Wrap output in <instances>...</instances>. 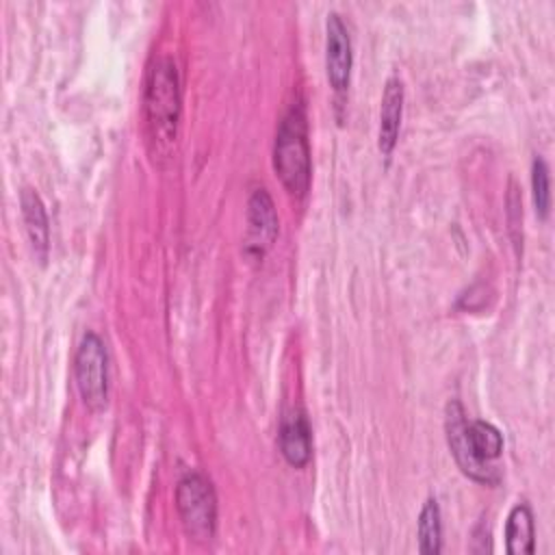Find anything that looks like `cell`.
<instances>
[{"label": "cell", "mask_w": 555, "mask_h": 555, "mask_svg": "<svg viewBox=\"0 0 555 555\" xmlns=\"http://www.w3.org/2000/svg\"><path fill=\"white\" fill-rule=\"evenodd\" d=\"M143 113L154 154H169L180 121V80L171 56H158L152 63L143 91Z\"/></svg>", "instance_id": "obj_1"}, {"label": "cell", "mask_w": 555, "mask_h": 555, "mask_svg": "<svg viewBox=\"0 0 555 555\" xmlns=\"http://www.w3.org/2000/svg\"><path fill=\"white\" fill-rule=\"evenodd\" d=\"M273 169L291 195L304 197L308 193L312 180V163L308 124L301 102L291 104L280 119L273 143Z\"/></svg>", "instance_id": "obj_2"}, {"label": "cell", "mask_w": 555, "mask_h": 555, "mask_svg": "<svg viewBox=\"0 0 555 555\" xmlns=\"http://www.w3.org/2000/svg\"><path fill=\"white\" fill-rule=\"evenodd\" d=\"M176 509L189 538L208 542L217 529V494L202 473H186L176 486Z\"/></svg>", "instance_id": "obj_3"}, {"label": "cell", "mask_w": 555, "mask_h": 555, "mask_svg": "<svg viewBox=\"0 0 555 555\" xmlns=\"http://www.w3.org/2000/svg\"><path fill=\"white\" fill-rule=\"evenodd\" d=\"M74 377L85 405L93 412L104 410L108 399V356L95 332H87L76 349Z\"/></svg>", "instance_id": "obj_4"}, {"label": "cell", "mask_w": 555, "mask_h": 555, "mask_svg": "<svg viewBox=\"0 0 555 555\" xmlns=\"http://www.w3.org/2000/svg\"><path fill=\"white\" fill-rule=\"evenodd\" d=\"M466 425L468 418L464 414V408L457 401H451L447 405V418H444V431H447V442L449 449L457 462V466L462 468L464 475H468L475 481L481 483H496L499 481V473L494 466H490V462L479 460L470 447L468 434H466Z\"/></svg>", "instance_id": "obj_5"}, {"label": "cell", "mask_w": 555, "mask_h": 555, "mask_svg": "<svg viewBox=\"0 0 555 555\" xmlns=\"http://www.w3.org/2000/svg\"><path fill=\"white\" fill-rule=\"evenodd\" d=\"M280 232V219L275 204L267 189H256L247 202V238L245 254L254 260L262 258L275 243Z\"/></svg>", "instance_id": "obj_6"}, {"label": "cell", "mask_w": 555, "mask_h": 555, "mask_svg": "<svg viewBox=\"0 0 555 555\" xmlns=\"http://www.w3.org/2000/svg\"><path fill=\"white\" fill-rule=\"evenodd\" d=\"M353 52H351V37L343 22V17L332 11L327 13L325 22V74L327 82L336 93H345L351 78Z\"/></svg>", "instance_id": "obj_7"}, {"label": "cell", "mask_w": 555, "mask_h": 555, "mask_svg": "<svg viewBox=\"0 0 555 555\" xmlns=\"http://www.w3.org/2000/svg\"><path fill=\"white\" fill-rule=\"evenodd\" d=\"M280 451L284 460L295 466L304 468L310 457H312V434L308 418L301 410H291L282 423H280V434H278Z\"/></svg>", "instance_id": "obj_8"}, {"label": "cell", "mask_w": 555, "mask_h": 555, "mask_svg": "<svg viewBox=\"0 0 555 555\" xmlns=\"http://www.w3.org/2000/svg\"><path fill=\"white\" fill-rule=\"evenodd\" d=\"M403 117V82L397 76H390L384 85L382 106H379V130L377 145L384 156H388L399 139Z\"/></svg>", "instance_id": "obj_9"}, {"label": "cell", "mask_w": 555, "mask_h": 555, "mask_svg": "<svg viewBox=\"0 0 555 555\" xmlns=\"http://www.w3.org/2000/svg\"><path fill=\"white\" fill-rule=\"evenodd\" d=\"M20 208H22V219L26 225L30 247H33L37 260L43 264L48 260V251H50V223H48L46 206L35 189L24 186L20 193Z\"/></svg>", "instance_id": "obj_10"}, {"label": "cell", "mask_w": 555, "mask_h": 555, "mask_svg": "<svg viewBox=\"0 0 555 555\" xmlns=\"http://www.w3.org/2000/svg\"><path fill=\"white\" fill-rule=\"evenodd\" d=\"M533 514L527 503H516L505 520V551L509 555L533 553Z\"/></svg>", "instance_id": "obj_11"}, {"label": "cell", "mask_w": 555, "mask_h": 555, "mask_svg": "<svg viewBox=\"0 0 555 555\" xmlns=\"http://www.w3.org/2000/svg\"><path fill=\"white\" fill-rule=\"evenodd\" d=\"M416 538H418V551L423 555H436L442 548V516L436 499H427L418 514L416 525Z\"/></svg>", "instance_id": "obj_12"}, {"label": "cell", "mask_w": 555, "mask_h": 555, "mask_svg": "<svg viewBox=\"0 0 555 555\" xmlns=\"http://www.w3.org/2000/svg\"><path fill=\"white\" fill-rule=\"evenodd\" d=\"M466 434H468L470 447H473V451H475V455L479 460L490 462V460H496L501 455V451H503V436H501V431L492 423L481 421V418L468 421Z\"/></svg>", "instance_id": "obj_13"}, {"label": "cell", "mask_w": 555, "mask_h": 555, "mask_svg": "<svg viewBox=\"0 0 555 555\" xmlns=\"http://www.w3.org/2000/svg\"><path fill=\"white\" fill-rule=\"evenodd\" d=\"M531 195H533L535 215L540 219H546L548 206H551V178H548V165L540 156H535L531 163Z\"/></svg>", "instance_id": "obj_14"}]
</instances>
